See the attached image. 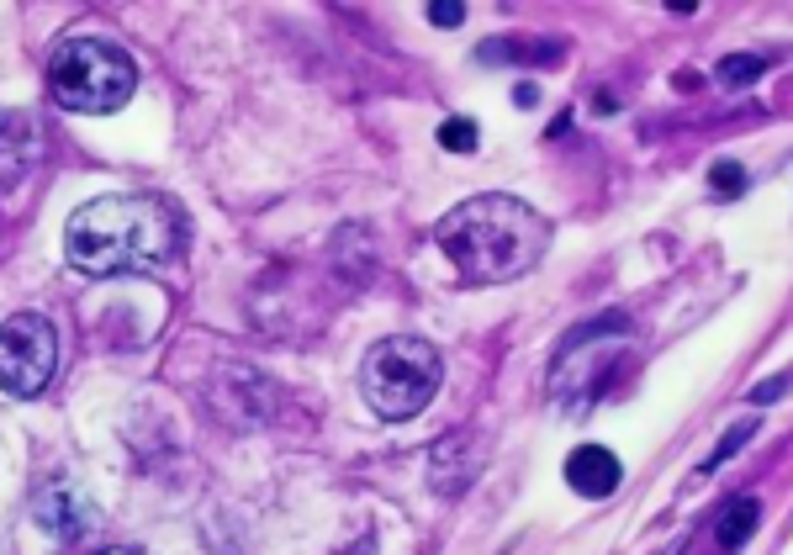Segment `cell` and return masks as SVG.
I'll return each instance as SVG.
<instances>
[{"label":"cell","mask_w":793,"mask_h":555,"mask_svg":"<svg viewBox=\"0 0 793 555\" xmlns=\"http://www.w3.org/2000/svg\"><path fill=\"white\" fill-rule=\"evenodd\" d=\"M180 249H186V212L154 191L96 196L69 212V228H64L69 265L80 275H96V281L164 270Z\"/></svg>","instance_id":"6da1fadb"},{"label":"cell","mask_w":793,"mask_h":555,"mask_svg":"<svg viewBox=\"0 0 793 555\" xmlns=\"http://www.w3.org/2000/svg\"><path fill=\"white\" fill-rule=\"evenodd\" d=\"M434 244L466 275V286H503L545 259L550 217L534 212L519 196L487 191V196H466L460 207L439 217Z\"/></svg>","instance_id":"7a4b0ae2"},{"label":"cell","mask_w":793,"mask_h":555,"mask_svg":"<svg viewBox=\"0 0 793 555\" xmlns=\"http://www.w3.org/2000/svg\"><path fill=\"white\" fill-rule=\"evenodd\" d=\"M439 381H445V360L418 333H392V339L371 344V355L360 360V397L386 423L418 418L434 402Z\"/></svg>","instance_id":"3957f363"},{"label":"cell","mask_w":793,"mask_h":555,"mask_svg":"<svg viewBox=\"0 0 793 555\" xmlns=\"http://www.w3.org/2000/svg\"><path fill=\"white\" fill-rule=\"evenodd\" d=\"M48 85L64 111L106 117V111H122L133 101L138 64H133V53L106 43V37H64L48 59Z\"/></svg>","instance_id":"277c9868"},{"label":"cell","mask_w":793,"mask_h":555,"mask_svg":"<svg viewBox=\"0 0 793 555\" xmlns=\"http://www.w3.org/2000/svg\"><path fill=\"white\" fill-rule=\"evenodd\" d=\"M59 365V333L43 312H16L0 323V392L38 397Z\"/></svg>","instance_id":"5b68a950"},{"label":"cell","mask_w":793,"mask_h":555,"mask_svg":"<svg viewBox=\"0 0 793 555\" xmlns=\"http://www.w3.org/2000/svg\"><path fill=\"white\" fill-rule=\"evenodd\" d=\"M43 164V127L32 111H0V191L22 185Z\"/></svg>","instance_id":"8992f818"},{"label":"cell","mask_w":793,"mask_h":555,"mask_svg":"<svg viewBox=\"0 0 793 555\" xmlns=\"http://www.w3.org/2000/svg\"><path fill=\"white\" fill-rule=\"evenodd\" d=\"M32 518L43 524V534H53L59 545H69V540H80V534L96 524V508H90L75 487H43L38 503H32Z\"/></svg>","instance_id":"52a82bcc"},{"label":"cell","mask_w":793,"mask_h":555,"mask_svg":"<svg viewBox=\"0 0 793 555\" xmlns=\"http://www.w3.org/2000/svg\"><path fill=\"white\" fill-rule=\"evenodd\" d=\"M624 481V466L614 450H603V444H577V450L566 455V487L582 492V497H614Z\"/></svg>","instance_id":"ba28073f"},{"label":"cell","mask_w":793,"mask_h":555,"mask_svg":"<svg viewBox=\"0 0 793 555\" xmlns=\"http://www.w3.org/2000/svg\"><path fill=\"white\" fill-rule=\"evenodd\" d=\"M756 524H762V503L756 497H735V503L719 513V524H714V540L725 545V550H741L751 534H756Z\"/></svg>","instance_id":"9c48e42d"},{"label":"cell","mask_w":793,"mask_h":555,"mask_svg":"<svg viewBox=\"0 0 793 555\" xmlns=\"http://www.w3.org/2000/svg\"><path fill=\"white\" fill-rule=\"evenodd\" d=\"M762 69H767L762 53H725L714 74H719V85H725V90H746V85L762 80Z\"/></svg>","instance_id":"30bf717a"},{"label":"cell","mask_w":793,"mask_h":555,"mask_svg":"<svg viewBox=\"0 0 793 555\" xmlns=\"http://www.w3.org/2000/svg\"><path fill=\"white\" fill-rule=\"evenodd\" d=\"M476 143H482V133H476L471 117L439 122V148H450V154H476Z\"/></svg>","instance_id":"8fae6325"},{"label":"cell","mask_w":793,"mask_h":555,"mask_svg":"<svg viewBox=\"0 0 793 555\" xmlns=\"http://www.w3.org/2000/svg\"><path fill=\"white\" fill-rule=\"evenodd\" d=\"M751 434H756V418H741V423H735V429H730L725 439H719V450L704 460V471H719V466H725V460H730L735 450H741V444H746Z\"/></svg>","instance_id":"7c38bea8"},{"label":"cell","mask_w":793,"mask_h":555,"mask_svg":"<svg viewBox=\"0 0 793 555\" xmlns=\"http://www.w3.org/2000/svg\"><path fill=\"white\" fill-rule=\"evenodd\" d=\"M709 185H714V191L730 201V196H741V191H746V170H741V164H730V159H725V164H714V170H709Z\"/></svg>","instance_id":"4fadbf2b"},{"label":"cell","mask_w":793,"mask_h":555,"mask_svg":"<svg viewBox=\"0 0 793 555\" xmlns=\"http://www.w3.org/2000/svg\"><path fill=\"white\" fill-rule=\"evenodd\" d=\"M429 22H434V27H460V22H466V6H460V0H434V6H429Z\"/></svg>","instance_id":"5bb4252c"},{"label":"cell","mask_w":793,"mask_h":555,"mask_svg":"<svg viewBox=\"0 0 793 555\" xmlns=\"http://www.w3.org/2000/svg\"><path fill=\"white\" fill-rule=\"evenodd\" d=\"M788 392V381L778 376V381H762V386H751V407H767V402H778Z\"/></svg>","instance_id":"9a60e30c"},{"label":"cell","mask_w":793,"mask_h":555,"mask_svg":"<svg viewBox=\"0 0 793 555\" xmlns=\"http://www.w3.org/2000/svg\"><path fill=\"white\" fill-rule=\"evenodd\" d=\"M513 101H519V106H534V101H540V90H534V85L524 80L519 90H513Z\"/></svg>","instance_id":"2e32d148"},{"label":"cell","mask_w":793,"mask_h":555,"mask_svg":"<svg viewBox=\"0 0 793 555\" xmlns=\"http://www.w3.org/2000/svg\"><path fill=\"white\" fill-rule=\"evenodd\" d=\"M101 555H143V550H127V545H112V550H101Z\"/></svg>","instance_id":"e0dca14e"}]
</instances>
